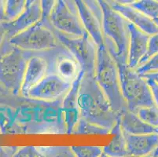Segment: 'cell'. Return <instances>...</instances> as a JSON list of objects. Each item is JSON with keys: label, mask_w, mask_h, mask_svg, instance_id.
I'll list each match as a JSON object with an SVG mask.
<instances>
[{"label": "cell", "mask_w": 158, "mask_h": 157, "mask_svg": "<svg viewBox=\"0 0 158 157\" xmlns=\"http://www.w3.org/2000/svg\"><path fill=\"white\" fill-rule=\"evenodd\" d=\"M91 6L101 24L104 43L116 62L127 63L128 56L129 21L108 0H85Z\"/></svg>", "instance_id": "6da1fadb"}, {"label": "cell", "mask_w": 158, "mask_h": 157, "mask_svg": "<svg viewBox=\"0 0 158 157\" xmlns=\"http://www.w3.org/2000/svg\"><path fill=\"white\" fill-rule=\"evenodd\" d=\"M80 118L111 130L119 119L92 72H85L78 94Z\"/></svg>", "instance_id": "7a4b0ae2"}, {"label": "cell", "mask_w": 158, "mask_h": 157, "mask_svg": "<svg viewBox=\"0 0 158 157\" xmlns=\"http://www.w3.org/2000/svg\"><path fill=\"white\" fill-rule=\"evenodd\" d=\"M94 74L112 109L120 116L127 109V104L122 94L117 64L105 43L97 47Z\"/></svg>", "instance_id": "3957f363"}, {"label": "cell", "mask_w": 158, "mask_h": 157, "mask_svg": "<svg viewBox=\"0 0 158 157\" xmlns=\"http://www.w3.org/2000/svg\"><path fill=\"white\" fill-rule=\"evenodd\" d=\"M116 64L122 94L127 109L136 112L140 108L154 106L151 90L146 78L138 73L135 69L131 68L127 63L116 62Z\"/></svg>", "instance_id": "277c9868"}, {"label": "cell", "mask_w": 158, "mask_h": 157, "mask_svg": "<svg viewBox=\"0 0 158 157\" xmlns=\"http://www.w3.org/2000/svg\"><path fill=\"white\" fill-rule=\"evenodd\" d=\"M9 42L14 47L32 53L48 51L61 45L51 24L44 20L15 35Z\"/></svg>", "instance_id": "5b68a950"}, {"label": "cell", "mask_w": 158, "mask_h": 157, "mask_svg": "<svg viewBox=\"0 0 158 157\" xmlns=\"http://www.w3.org/2000/svg\"><path fill=\"white\" fill-rule=\"evenodd\" d=\"M31 53L13 45L9 51L0 55V83L7 92L15 95L21 93Z\"/></svg>", "instance_id": "8992f818"}, {"label": "cell", "mask_w": 158, "mask_h": 157, "mask_svg": "<svg viewBox=\"0 0 158 157\" xmlns=\"http://www.w3.org/2000/svg\"><path fill=\"white\" fill-rule=\"evenodd\" d=\"M46 21L54 30L67 36L80 37L87 32L74 0H57Z\"/></svg>", "instance_id": "52a82bcc"}, {"label": "cell", "mask_w": 158, "mask_h": 157, "mask_svg": "<svg viewBox=\"0 0 158 157\" xmlns=\"http://www.w3.org/2000/svg\"><path fill=\"white\" fill-rule=\"evenodd\" d=\"M54 31L60 43L77 58L82 69L85 72L94 73L98 46L89 33L87 31L80 37H70L54 29Z\"/></svg>", "instance_id": "ba28073f"}, {"label": "cell", "mask_w": 158, "mask_h": 157, "mask_svg": "<svg viewBox=\"0 0 158 157\" xmlns=\"http://www.w3.org/2000/svg\"><path fill=\"white\" fill-rule=\"evenodd\" d=\"M41 54L48 60L50 73H55L69 83H73L82 71L77 58L62 44L57 48L42 52Z\"/></svg>", "instance_id": "9c48e42d"}, {"label": "cell", "mask_w": 158, "mask_h": 157, "mask_svg": "<svg viewBox=\"0 0 158 157\" xmlns=\"http://www.w3.org/2000/svg\"><path fill=\"white\" fill-rule=\"evenodd\" d=\"M72 84L55 73H49L28 91L26 97L43 101H54L63 98Z\"/></svg>", "instance_id": "30bf717a"}, {"label": "cell", "mask_w": 158, "mask_h": 157, "mask_svg": "<svg viewBox=\"0 0 158 157\" xmlns=\"http://www.w3.org/2000/svg\"><path fill=\"white\" fill-rule=\"evenodd\" d=\"M50 73L47 57L41 53H31L27 63L20 94L26 97L28 91Z\"/></svg>", "instance_id": "8fae6325"}, {"label": "cell", "mask_w": 158, "mask_h": 157, "mask_svg": "<svg viewBox=\"0 0 158 157\" xmlns=\"http://www.w3.org/2000/svg\"><path fill=\"white\" fill-rule=\"evenodd\" d=\"M42 10L40 0L27 6L24 11L13 21H3L2 25L6 29V39L9 40L15 35L27 29L31 25L42 20Z\"/></svg>", "instance_id": "7c38bea8"}, {"label": "cell", "mask_w": 158, "mask_h": 157, "mask_svg": "<svg viewBox=\"0 0 158 157\" xmlns=\"http://www.w3.org/2000/svg\"><path fill=\"white\" fill-rule=\"evenodd\" d=\"M85 71L82 69L80 75L72 84L71 88L63 97L62 109L64 112L67 133L72 134L75 126L80 119V111L78 106V94L80 82Z\"/></svg>", "instance_id": "4fadbf2b"}, {"label": "cell", "mask_w": 158, "mask_h": 157, "mask_svg": "<svg viewBox=\"0 0 158 157\" xmlns=\"http://www.w3.org/2000/svg\"><path fill=\"white\" fill-rule=\"evenodd\" d=\"M130 41H129L127 65L135 69L147 52L149 35L137 28L132 23H128Z\"/></svg>", "instance_id": "5bb4252c"}, {"label": "cell", "mask_w": 158, "mask_h": 157, "mask_svg": "<svg viewBox=\"0 0 158 157\" xmlns=\"http://www.w3.org/2000/svg\"><path fill=\"white\" fill-rule=\"evenodd\" d=\"M108 1L110 5L125 17L129 22L132 23L145 33L151 35L158 32V25L151 17H148L131 5H123L111 0H108Z\"/></svg>", "instance_id": "9a60e30c"}, {"label": "cell", "mask_w": 158, "mask_h": 157, "mask_svg": "<svg viewBox=\"0 0 158 157\" xmlns=\"http://www.w3.org/2000/svg\"><path fill=\"white\" fill-rule=\"evenodd\" d=\"M79 16L86 31L93 39L96 45L104 43L101 24L97 14L85 0H74Z\"/></svg>", "instance_id": "2e32d148"}, {"label": "cell", "mask_w": 158, "mask_h": 157, "mask_svg": "<svg viewBox=\"0 0 158 157\" xmlns=\"http://www.w3.org/2000/svg\"><path fill=\"white\" fill-rule=\"evenodd\" d=\"M123 134L130 156H149L158 145V133L131 134L123 131Z\"/></svg>", "instance_id": "e0dca14e"}, {"label": "cell", "mask_w": 158, "mask_h": 157, "mask_svg": "<svg viewBox=\"0 0 158 157\" xmlns=\"http://www.w3.org/2000/svg\"><path fill=\"white\" fill-rule=\"evenodd\" d=\"M122 130L131 134H146L158 133V128L145 123L135 112L127 109L119 116L118 119Z\"/></svg>", "instance_id": "ac0fdd59"}, {"label": "cell", "mask_w": 158, "mask_h": 157, "mask_svg": "<svg viewBox=\"0 0 158 157\" xmlns=\"http://www.w3.org/2000/svg\"><path fill=\"white\" fill-rule=\"evenodd\" d=\"M110 133L114 134V137L109 145L103 147L105 156H130L127 149V143H126L124 134L120 126L119 120H117L115 126L112 128Z\"/></svg>", "instance_id": "d6986e66"}, {"label": "cell", "mask_w": 158, "mask_h": 157, "mask_svg": "<svg viewBox=\"0 0 158 157\" xmlns=\"http://www.w3.org/2000/svg\"><path fill=\"white\" fill-rule=\"evenodd\" d=\"M109 133H110V129L91 123L82 118H80L72 132L77 134H107Z\"/></svg>", "instance_id": "ffe728a7"}, {"label": "cell", "mask_w": 158, "mask_h": 157, "mask_svg": "<svg viewBox=\"0 0 158 157\" xmlns=\"http://www.w3.org/2000/svg\"><path fill=\"white\" fill-rule=\"evenodd\" d=\"M42 156L48 157H74L75 154L71 147L46 146L37 147Z\"/></svg>", "instance_id": "44dd1931"}, {"label": "cell", "mask_w": 158, "mask_h": 157, "mask_svg": "<svg viewBox=\"0 0 158 157\" xmlns=\"http://www.w3.org/2000/svg\"><path fill=\"white\" fill-rule=\"evenodd\" d=\"M27 0H6V16L7 20L13 21L25 10Z\"/></svg>", "instance_id": "7402d4cb"}, {"label": "cell", "mask_w": 158, "mask_h": 157, "mask_svg": "<svg viewBox=\"0 0 158 157\" xmlns=\"http://www.w3.org/2000/svg\"><path fill=\"white\" fill-rule=\"evenodd\" d=\"M131 6L152 19L158 17V2L156 0H139Z\"/></svg>", "instance_id": "603a6c76"}, {"label": "cell", "mask_w": 158, "mask_h": 157, "mask_svg": "<svg viewBox=\"0 0 158 157\" xmlns=\"http://www.w3.org/2000/svg\"><path fill=\"white\" fill-rule=\"evenodd\" d=\"M135 113L145 123L158 128V108L156 105L140 108Z\"/></svg>", "instance_id": "cb8c5ba5"}, {"label": "cell", "mask_w": 158, "mask_h": 157, "mask_svg": "<svg viewBox=\"0 0 158 157\" xmlns=\"http://www.w3.org/2000/svg\"><path fill=\"white\" fill-rule=\"evenodd\" d=\"M75 156L78 157H100L105 156L103 147L99 146H72Z\"/></svg>", "instance_id": "d4e9b609"}, {"label": "cell", "mask_w": 158, "mask_h": 157, "mask_svg": "<svg viewBox=\"0 0 158 157\" xmlns=\"http://www.w3.org/2000/svg\"><path fill=\"white\" fill-rule=\"evenodd\" d=\"M135 70L140 75L158 72V54L149 57L146 62L138 66Z\"/></svg>", "instance_id": "484cf974"}, {"label": "cell", "mask_w": 158, "mask_h": 157, "mask_svg": "<svg viewBox=\"0 0 158 157\" xmlns=\"http://www.w3.org/2000/svg\"><path fill=\"white\" fill-rule=\"evenodd\" d=\"M156 54H158V32L156 33V34L149 35V42H148L147 52H146V54H145L143 58L140 61L139 66L140 64H143L144 62H146L149 57H151L152 56H153Z\"/></svg>", "instance_id": "4316f807"}, {"label": "cell", "mask_w": 158, "mask_h": 157, "mask_svg": "<svg viewBox=\"0 0 158 157\" xmlns=\"http://www.w3.org/2000/svg\"><path fill=\"white\" fill-rule=\"evenodd\" d=\"M16 157H41V154L39 152L37 147L26 146L22 147L18 150L14 155Z\"/></svg>", "instance_id": "83f0119b"}, {"label": "cell", "mask_w": 158, "mask_h": 157, "mask_svg": "<svg viewBox=\"0 0 158 157\" xmlns=\"http://www.w3.org/2000/svg\"><path fill=\"white\" fill-rule=\"evenodd\" d=\"M57 0H40V6L42 10V20L46 21L48 19L51 10L54 7Z\"/></svg>", "instance_id": "f1b7e54d"}, {"label": "cell", "mask_w": 158, "mask_h": 157, "mask_svg": "<svg viewBox=\"0 0 158 157\" xmlns=\"http://www.w3.org/2000/svg\"><path fill=\"white\" fill-rule=\"evenodd\" d=\"M146 80H147L148 84L151 90L155 105L158 108V83L151 79H146Z\"/></svg>", "instance_id": "f546056e"}, {"label": "cell", "mask_w": 158, "mask_h": 157, "mask_svg": "<svg viewBox=\"0 0 158 157\" xmlns=\"http://www.w3.org/2000/svg\"><path fill=\"white\" fill-rule=\"evenodd\" d=\"M18 147H0V156H14Z\"/></svg>", "instance_id": "4dcf8cb0"}, {"label": "cell", "mask_w": 158, "mask_h": 157, "mask_svg": "<svg viewBox=\"0 0 158 157\" xmlns=\"http://www.w3.org/2000/svg\"><path fill=\"white\" fill-rule=\"evenodd\" d=\"M6 2V0H0V22L8 21L5 12Z\"/></svg>", "instance_id": "1f68e13d"}, {"label": "cell", "mask_w": 158, "mask_h": 157, "mask_svg": "<svg viewBox=\"0 0 158 157\" xmlns=\"http://www.w3.org/2000/svg\"><path fill=\"white\" fill-rule=\"evenodd\" d=\"M6 29L4 26L2 25V23L0 22V48L3 45V43L6 41Z\"/></svg>", "instance_id": "d6a6232c"}, {"label": "cell", "mask_w": 158, "mask_h": 157, "mask_svg": "<svg viewBox=\"0 0 158 157\" xmlns=\"http://www.w3.org/2000/svg\"><path fill=\"white\" fill-rule=\"evenodd\" d=\"M146 79H151V80H155L156 82L158 83V72H150V73H146V74L141 75Z\"/></svg>", "instance_id": "836d02e7"}, {"label": "cell", "mask_w": 158, "mask_h": 157, "mask_svg": "<svg viewBox=\"0 0 158 157\" xmlns=\"http://www.w3.org/2000/svg\"><path fill=\"white\" fill-rule=\"evenodd\" d=\"M111 1L117 2V3L123 4V5H131V4L138 2L139 0H111Z\"/></svg>", "instance_id": "e575fe53"}, {"label": "cell", "mask_w": 158, "mask_h": 157, "mask_svg": "<svg viewBox=\"0 0 158 157\" xmlns=\"http://www.w3.org/2000/svg\"><path fill=\"white\" fill-rule=\"evenodd\" d=\"M149 156H158V145L153 149V150L150 152V154L149 155Z\"/></svg>", "instance_id": "d590c367"}, {"label": "cell", "mask_w": 158, "mask_h": 157, "mask_svg": "<svg viewBox=\"0 0 158 157\" xmlns=\"http://www.w3.org/2000/svg\"><path fill=\"white\" fill-rule=\"evenodd\" d=\"M35 1H36V0H27L26 7L28 6H30V5H31V4H32L33 2H35Z\"/></svg>", "instance_id": "8d00e7d4"}, {"label": "cell", "mask_w": 158, "mask_h": 157, "mask_svg": "<svg viewBox=\"0 0 158 157\" xmlns=\"http://www.w3.org/2000/svg\"><path fill=\"white\" fill-rule=\"evenodd\" d=\"M5 91H6V89L4 88L3 86L1 85V83H0V92H5Z\"/></svg>", "instance_id": "74e56055"}, {"label": "cell", "mask_w": 158, "mask_h": 157, "mask_svg": "<svg viewBox=\"0 0 158 157\" xmlns=\"http://www.w3.org/2000/svg\"><path fill=\"white\" fill-rule=\"evenodd\" d=\"M153 21H154L155 23H156V24L158 25V17L157 18H155V19H153Z\"/></svg>", "instance_id": "f35d334b"}, {"label": "cell", "mask_w": 158, "mask_h": 157, "mask_svg": "<svg viewBox=\"0 0 158 157\" xmlns=\"http://www.w3.org/2000/svg\"><path fill=\"white\" fill-rule=\"evenodd\" d=\"M156 1H157V2H158V0H156Z\"/></svg>", "instance_id": "ab89813d"}]
</instances>
